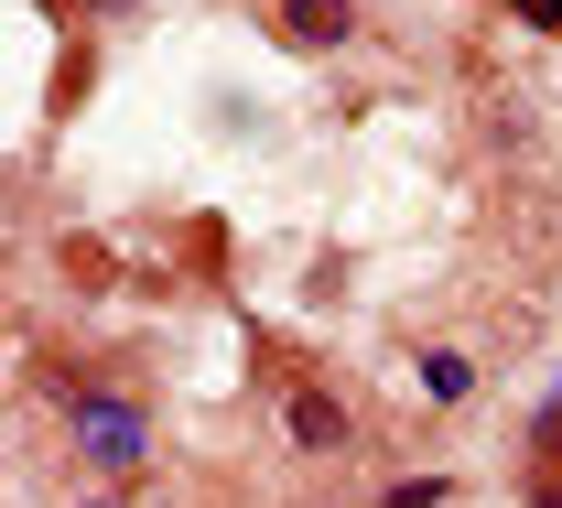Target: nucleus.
<instances>
[{"label":"nucleus","mask_w":562,"mask_h":508,"mask_svg":"<svg viewBox=\"0 0 562 508\" xmlns=\"http://www.w3.org/2000/svg\"><path fill=\"white\" fill-rule=\"evenodd\" d=\"M76 454L98 476H131L140 454H151V422H140L131 400H76Z\"/></svg>","instance_id":"f257e3e1"},{"label":"nucleus","mask_w":562,"mask_h":508,"mask_svg":"<svg viewBox=\"0 0 562 508\" xmlns=\"http://www.w3.org/2000/svg\"><path fill=\"white\" fill-rule=\"evenodd\" d=\"M281 422H292L303 454H347V400H336V390H292V411H281Z\"/></svg>","instance_id":"f03ea898"},{"label":"nucleus","mask_w":562,"mask_h":508,"mask_svg":"<svg viewBox=\"0 0 562 508\" xmlns=\"http://www.w3.org/2000/svg\"><path fill=\"white\" fill-rule=\"evenodd\" d=\"M281 33H292V44H347L357 11L347 0H281Z\"/></svg>","instance_id":"7ed1b4c3"},{"label":"nucleus","mask_w":562,"mask_h":508,"mask_svg":"<svg viewBox=\"0 0 562 508\" xmlns=\"http://www.w3.org/2000/svg\"><path fill=\"white\" fill-rule=\"evenodd\" d=\"M422 390H432V400H465V390H476V368L454 358V347H432V358H422Z\"/></svg>","instance_id":"20e7f679"},{"label":"nucleus","mask_w":562,"mask_h":508,"mask_svg":"<svg viewBox=\"0 0 562 508\" xmlns=\"http://www.w3.org/2000/svg\"><path fill=\"white\" fill-rule=\"evenodd\" d=\"M379 508H443V476H412V487H390Z\"/></svg>","instance_id":"39448f33"},{"label":"nucleus","mask_w":562,"mask_h":508,"mask_svg":"<svg viewBox=\"0 0 562 508\" xmlns=\"http://www.w3.org/2000/svg\"><path fill=\"white\" fill-rule=\"evenodd\" d=\"M519 22L530 33H562V0H519Z\"/></svg>","instance_id":"423d86ee"},{"label":"nucleus","mask_w":562,"mask_h":508,"mask_svg":"<svg viewBox=\"0 0 562 508\" xmlns=\"http://www.w3.org/2000/svg\"><path fill=\"white\" fill-rule=\"evenodd\" d=\"M541 508H562V476H541Z\"/></svg>","instance_id":"0eeeda50"},{"label":"nucleus","mask_w":562,"mask_h":508,"mask_svg":"<svg viewBox=\"0 0 562 508\" xmlns=\"http://www.w3.org/2000/svg\"><path fill=\"white\" fill-rule=\"evenodd\" d=\"M87 508H120V498H87Z\"/></svg>","instance_id":"6e6552de"}]
</instances>
